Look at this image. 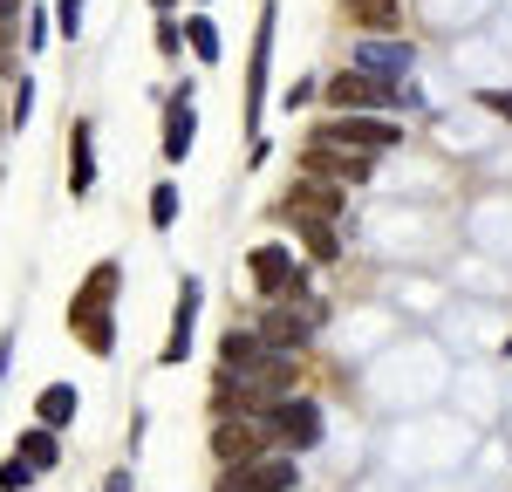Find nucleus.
Returning a JSON list of instances; mask_svg holds the SVG:
<instances>
[{"instance_id": "nucleus-13", "label": "nucleus", "mask_w": 512, "mask_h": 492, "mask_svg": "<svg viewBox=\"0 0 512 492\" xmlns=\"http://www.w3.org/2000/svg\"><path fill=\"white\" fill-rule=\"evenodd\" d=\"M355 69H376V76H403V69H410V48H403V41H369Z\"/></svg>"}, {"instance_id": "nucleus-11", "label": "nucleus", "mask_w": 512, "mask_h": 492, "mask_svg": "<svg viewBox=\"0 0 512 492\" xmlns=\"http://www.w3.org/2000/svg\"><path fill=\"white\" fill-rule=\"evenodd\" d=\"M342 14H349L355 28H369V35H396L403 0H342Z\"/></svg>"}, {"instance_id": "nucleus-14", "label": "nucleus", "mask_w": 512, "mask_h": 492, "mask_svg": "<svg viewBox=\"0 0 512 492\" xmlns=\"http://www.w3.org/2000/svg\"><path fill=\"white\" fill-rule=\"evenodd\" d=\"M35 417L48 424V431H62V424L76 417V390H69V383H48V390H41V404H35Z\"/></svg>"}, {"instance_id": "nucleus-18", "label": "nucleus", "mask_w": 512, "mask_h": 492, "mask_svg": "<svg viewBox=\"0 0 512 492\" xmlns=\"http://www.w3.org/2000/svg\"><path fill=\"white\" fill-rule=\"evenodd\" d=\"M185 48H192L198 62H219V28H212L205 14H192V21H185Z\"/></svg>"}, {"instance_id": "nucleus-12", "label": "nucleus", "mask_w": 512, "mask_h": 492, "mask_svg": "<svg viewBox=\"0 0 512 492\" xmlns=\"http://www.w3.org/2000/svg\"><path fill=\"white\" fill-rule=\"evenodd\" d=\"M308 335H315V315H267V322H260V342H267V349H301V342H308Z\"/></svg>"}, {"instance_id": "nucleus-16", "label": "nucleus", "mask_w": 512, "mask_h": 492, "mask_svg": "<svg viewBox=\"0 0 512 492\" xmlns=\"http://www.w3.org/2000/svg\"><path fill=\"white\" fill-rule=\"evenodd\" d=\"M185 151H192V103L178 96V110L164 117V158L178 164V158H185Z\"/></svg>"}, {"instance_id": "nucleus-24", "label": "nucleus", "mask_w": 512, "mask_h": 492, "mask_svg": "<svg viewBox=\"0 0 512 492\" xmlns=\"http://www.w3.org/2000/svg\"><path fill=\"white\" fill-rule=\"evenodd\" d=\"M55 28H62V41L82 35V0H55Z\"/></svg>"}, {"instance_id": "nucleus-31", "label": "nucleus", "mask_w": 512, "mask_h": 492, "mask_svg": "<svg viewBox=\"0 0 512 492\" xmlns=\"http://www.w3.org/2000/svg\"><path fill=\"white\" fill-rule=\"evenodd\" d=\"M0 137H7V117H0Z\"/></svg>"}, {"instance_id": "nucleus-15", "label": "nucleus", "mask_w": 512, "mask_h": 492, "mask_svg": "<svg viewBox=\"0 0 512 492\" xmlns=\"http://www.w3.org/2000/svg\"><path fill=\"white\" fill-rule=\"evenodd\" d=\"M192 315H198V281H185V308H178V328H171V342H164V363H185V349H192Z\"/></svg>"}, {"instance_id": "nucleus-27", "label": "nucleus", "mask_w": 512, "mask_h": 492, "mask_svg": "<svg viewBox=\"0 0 512 492\" xmlns=\"http://www.w3.org/2000/svg\"><path fill=\"white\" fill-rule=\"evenodd\" d=\"M7 21H14V0H0V28H7Z\"/></svg>"}, {"instance_id": "nucleus-9", "label": "nucleus", "mask_w": 512, "mask_h": 492, "mask_svg": "<svg viewBox=\"0 0 512 492\" xmlns=\"http://www.w3.org/2000/svg\"><path fill=\"white\" fill-rule=\"evenodd\" d=\"M328 137H342L349 151H362V158H376V151H390V144H396V123L369 117V110H342V117L328 123Z\"/></svg>"}, {"instance_id": "nucleus-26", "label": "nucleus", "mask_w": 512, "mask_h": 492, "mask_svg": "<svg viewBox=\"0 0 512 492\" xmlns=\"http://www.w3.org/2000/svg\"><path fill=\"white\" fill-rule=\"evenodd\" d=\"M485 110H499V117H512V96H499V89H492V96H485Z\"/></svg>"}, {"instance_id": "nucleus-29", "label": "nucleus", "mask_w": 512, "mask_h": 492, "mask_svg": "<svg viewBox=\"0 0 512 492\" xmlns=\"http://www.w3.org/2000/svg\"><path fill=\"white\" fill-rule=\"evenodd\" d=\"M151 7H158V14H171V7H178V0H151Z\"/></svg>"}, {"instance_id": "nucleus-7", "label": "nucleus", "mask_w": 512, "mask_h": 492, "mask_svg": "<svg viewBox=\"0 0 512 492\" xmlns=\"http://www.w3.org/2000/svg\"><path fill=\"white\" fill-rule=\"evenodd\" d=\"M280 212H287L294 226H335V219H342V199H335V185H328V178L308 171V178L280 199Z\"/></svg>"}, {"instance_id": "nucleus-25", "label": "nucleus", "mask_w": 512, "mask_h": 492, "mask_svg": "<svg viewBox=\"0 0 512 492\" xmlns=\"http://www.w3.org/2000/svg\"><path fill=\"white\" fill-rule=\"evenodd\" d=\"M158 48H164V55H178V48H185V28H178V21H164V28H158Z\"/></svg>"}, {"instance_id": "nucleus-22", "label": "nucleus", "mask_w": 512, "mask_h": 492, "mask_svg": "<svg viewBox=\"0 0 512 492\" xmlns=\"http://www.w3.org/2000/svg\"><path fill=\"white\" fill-rule=\"evenodd\" d=\"M178 219V185H158L151 192V226H171Z\"/></svg>"}, {"instance_id": "nucleus-8", "label": "nucleus", "mask_w": 512, "mask_h": 492, "mask_svg": "<svg viewBox=\"0 0 512 492\" xmlns=\"http://www.w3.org/2000/svg\"><path fill=\"white\" fill-rule=\"evenodd\" d=\"M267 55H274V0L260 7V35H253V62H246V130L260 137V110H267Z\"/></svg>"}, {"instance_id": "nucleus-28", "label": "nucleus", "mask_w": 512, "mask_h": 492, "mask_svg": "<svg viewBox=\"0 0 512 492\" xmlns=\"http://www.w3.org/2000/svg\"><path fill=\"white\" fill-rule=\"evenodd\" d=\"M7 55H14V41H7V35H0V69H7Z\"/></svg>"}, {"instance_id": "nucleus-5", "label": "nucleus", "mask_w": 512, "mask_h": 492, "mask_svg": "<svg viewBox=\"0 0 512 492\" xmlns=\"http://www.w3.org/2000/svg\"><path fill=\"white\" fill-rule=\"evenodd\" d=\"M321 96L335 103V117H342V110H390V103H396L390 76H376V69H342Z\"/></svg>"}, {"instance_id": "nucleus-23", "label": "nucleus", "mask_w": 512, "mask_h": 492, "mask_svg": "<svg viewBox=\"0 0 512 492\" xmlns=\"http://www.w3.org/2000/svg\"><path fill=\"white\" fill-rule=\"evenodd\" d=\"M21 486H35V465L28 458H7L0 465V492H21Z\"/></svg>"}, {"instance_id": "nucleus-30", "label": "nucleus", "mask_w": 512, "mask_h": 492, "mask_svg": "<svg viewBox=\"0 0 512 492\" xmlns=\"http://www.w3.org/2000/svg\"><path fill=\"white\" fill-rule=\"evenodd\" d=\"M0 376H7V342H0Z\"/></svg>"}, {"instance_id": "nucleus-1", "label": "nucleus", "mask_w": 512, "mask_h": 492, "mask_svg": "<svg viewBox=\"0 0 512 492\" xmlns=\"http://www.w3.org/2000/svg\"><path fill=\"white\" fill-rule=\"evenodd\" d=\"M117 260H103L89 281H82V294H76V308H69V322H76V335H82V349H96V356H110L117 349V322H110V294H117Z\"/></svg>"}, {"instance_id": "nucleus-2", "label": "nucleus", "mask_w": 512, "mask_h": 492, "mask_svg": "<svg viewBox=\"0 0 512 492\" xmlns=\"http://www.w3.org/2000/svg\"><path fill=\"white\" fill-rule=\"evenodd\" d=\"M260 424H267V445H280V451H308L321 438V410L301 404V397L267 404V410H260Z\"/></svg>"}, {"instance_id": "nucleus-6", "label": "nucleus", "mask_w": 512, "mask_h": 492, "mask_svg": "<svg viewBox=\"0 0 512 492\" xmlns=\"http://www.w3.org/2000/svg\"><path fill=\"white\" fill-rule=\"evenodd\" d=\"M294 458L280 451V458H246V465H226V479L219 492H294Z\"/></svg>"}, {"instance_id": "nucleus-21", "label": "nucleus", "mask_w": 512, "mask_h": 492, "mask_svg": "<svg viewBox=\"0 0 512 492\" xmlns=\"http://www.w3.org/2000/svg\"><path fill=\"white\" fill-rule=\"evenodd\" d=\"M301 240H308L315 260H335V253H342V246H335V226H301Z\"/></svg>"}, {"instance_id": "nucleus-4", "label": "nucleus", "mask_w": 512, "mask_h": 492, "mask_svg": "<svg viewBox=\"0 0 512 492\" xmlns=\"http://www.w3.org/2000/svg\"><path fill=\"white\" fill-rule=\"evenodd\" d=\"M260 445H267V424L253 410H219V424H212V458L219 465H246V458H260Z\"/></svg>"}, {"instance_id": "nucleus-17", "label": "nucleus", "mask_w": 512, "mask_h": 492, "mask_svg": "<svg viewBox=\"0 0 512 492\" xmlns=\"http://www.w3.org/2000/svg\"><path fill=\"white\" fill-rule=\"evenodd\" d=\"M260 356H267L260 335H226V342H219V369H253Z\"/></svg>"}, {"instance_id": "nucleus-20", "label": "nucleus", "mask_w": 512, "mask_h": 492, "mask_svg": "<svg viewBox=\"0 0 512 492\" xmlns=\"http://www.w3.org/2000/svg\"><path fill=\"white\" fill-rule=\"evenodd\" d=\"M21 458H28L35 472H48V465L62 458V451H55V431H48V424H41V431H28V438H21Z\"/></svg>"}, {"instance_id": "nucleus-3", "label": "nucleus", "mask_w": 512, "mask_h": 492, "mask_svg": "<svg viewBox=\"0 0 512 492\" xmlns=\"http://www.w3.org/2000/svg\"><path fill=\"white\" fill-rule=\"evenodd\" d=\"M301 164H308L315 178H328V185H362L376 158H362V151H349L342 137H328V130H321V137H308V151H301Z\"/></svg>"}, {"instance_id": "nucleus-19", "label": "nucleus", "mask_w": 512, "mask_h": 492, "mask_svg": "<svg viewBox=\"0 0 512 492\" xmlns=\"http://www.w3.org/2000/svg\"><path fill=\"white\" fill-rule=\"evenodd\" d=\"M96 185V158H89V123H76V171H69V192H89Z\"/></svg>"}, {"instance_id": "nucleus-10", "label": "nucleus", "mask_w": 512, "mask_h": 492, "mask_svg": "<svg viewBox=\"0 0 512 492\" xmlns=\"http://www.w3.org/2000/svg\"><path fill=\"white\" fill-rule=\"evenodd\" d=\"M294 281H301V274H294V260H287L280 246H253V287H260L267 301H280Z\"/></svg>"}]
</instances>
